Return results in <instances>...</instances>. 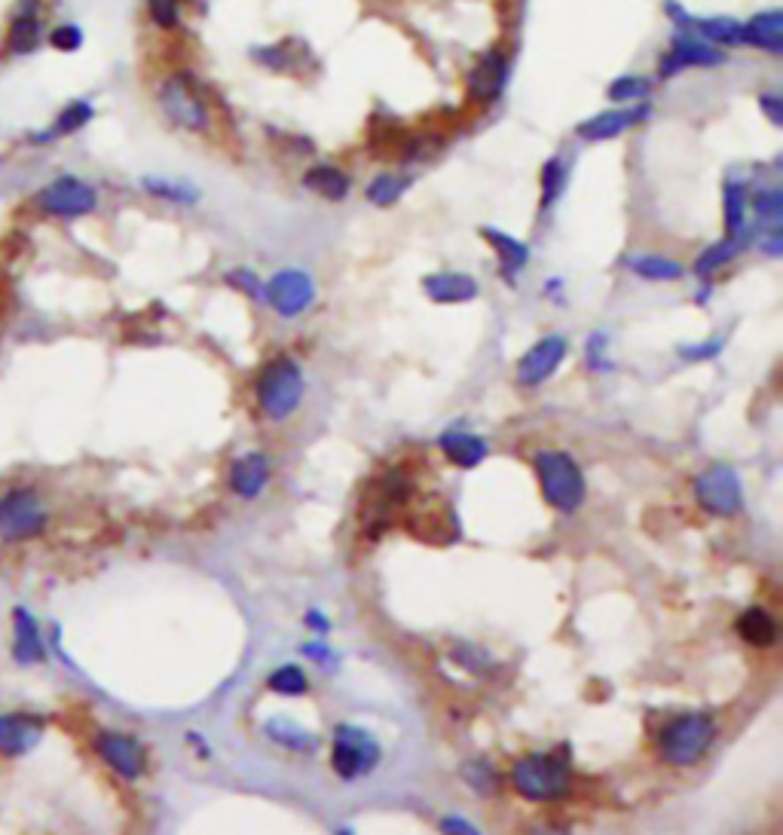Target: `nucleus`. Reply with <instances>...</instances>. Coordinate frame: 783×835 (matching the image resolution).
<instances>
[{"instance_id":"e433bc0d","label":"nucleus","mask_w":783,"mask_h":835,"mask_svg":"<svg viewBox=\"0 0 783 835\" xmlns=\"http://www.w3.org/2000/svg\"><path fill=\"white\" fill-rule=\"evenodd\" d=\"M563 184H567V166H563V159H548L545 166H542V205L545 208H551L557 196L563 193Z\"/></svg>"},{"instance_id":"c03bdc74","label":"nucleus","mask_w":783,"mask_h":835,"mask_svg":"<svg viewBox=\"0 0 783 835\" xmlns=\"http://www.w3.org/2000/svg\"><path fill=\"white\" fill-rule=\"evenodd\" d=\"M722 353V341H707L704 346H683L679 356L683 358H713Z\"/></svg>"},{"instance_id":"5701e85b","label":"nucleus","mask_w":783,"mask_h":835,"mask_svg":"<svg viewBox=\"0 0 783 835\" xmlns=\"http://www.w3.org/2000/svg\"><path fill=\"white\" fill-rule=\"evenodd\" d=\"M686 32H695L698 37H704L707 44L713 47H740L744 44V22H735L728 16H710V19H689Z\"/></svg>"},{"instance_id":"cd10ccee","label":"nucleus","mask_w":783,"mask_h":835,"mask_svg":"<svg viewBox=\"0 0 783 835\" xmlns=\"http://www.w3.org/2000/svg\"><path fill=\"white\" fill-rule=\"evenodd\" d=\"M737 634L744 636L750 646H771V643H778V621L768 616L766 609H759V606H752L747 612H740V619H737Z\"/></svg>"},{"instance_id":"423d86ee","label":"nucleus","mask_w":783,"mask_h":835,"mask_svg":"<svg viewBox=\"0 0 783 835\" xmlns=\"http://www.w3.org/2000/svg\"><path fill=\"white\" fill-rule=\"evenodd\" d=\"M159 108L169 117L171 123L181 126L187 132H205L212 126V114L205 98L197 90L193 77L187 74H171L159 86Z\"/></svg>"},{"instance_id":"2eb2a0df","label":"nucleus","mask_w":783,"mask_h":835,"mask_svg":"<svg viewBox=\"0 0 783 835\" xmlns=\"http://www.w3.org/2000/svg\"><path fill=\"white\" fill-rule=\"evenodd\" d=\"M44 738V719L34 713H3L0 716V756L19 759L32 753Z\"/></svg>"},{"instance_id":"4be33fe9","label":"nucleus","mask_w":783,"mask_h":835,"mask_svg":"<svg viewBox=\"0 0 783 835\" xmlns=\"http://www.w3.org/2000/svg\"><path fill=\"white\" fill-rule=\"evenodd\" d=\"M438 448L444 450V456L453 465H460V468H475L487 460V444H484V438H477V434H465V432H447L438 438Z\"/></svg>"},{"instance_id":"f8f14e48","label":"nucleus","mask_w":783,"mask_h":835,"mask_svg":"<svg viewBox=\"0 0 783 835\" xmlns=\"http://www.w3.org/2000/svg\"><path fill=\"white\" fill-rule=\"evenodd\" d=\"M263 300H270V307L294 319L300 312H307L316 300V285L304 270H278L276 276L270 278V285L263 288Z\"/></svg>"},{"instance_id":"de8ad7c7","label":"nucleus","mask_w":783,"mask_h":835,"mask_svg":"<svg viewBox=\"0 0 783 835\" xmlns=\"http://www.w3.org/2000/svg\"><path fill=\"white\" fill-rule=\"evenodd\" d=\"M304 652H307V655H312V658H319L322 665H328V661H334V652L328 649L324 643H309V646H304Z\"/></svg>"},{"instance_id":"79ce46f5","label":"nucleus","mask_w":783,"mask_h":835,"mask_svg":"<svg viewBox=\"0 0 783 835\" xmlns=\"http://www.w3.org/2000/svg\"><path fill=\"white\" fill-rule=\"evenodd\" d=\"M759 108L766 114L771 126H783V98L778 93L759 95Z\"/></svg>"},{"instance_id":"0eeeda50","label":"nucleus","mask_w":783,"mask_h":835,"mask_svg":"<svg viewBox=\"0 0 783 835\" xmlns=\"http://www.w3.org/2000/svg\"><path fill=\"white\" fill-rule=\"evenodd\" d=\"M380 743L373 741V735L358 726H337L334 728V772L343 780H358L380 765Z\"/></svg>"},{"instance_id":"4468645a","label":"nucleus","mask_w":783,"mask_h":835,"mask_svg":"<svg viewBox=\"0 0 783 835\" xmlns=\"http://www.w3.org/2000/svg\"><path fill=\"white\" fill-rule=\"evenodd\" d=\"M567 353H569L567 337H560V334L542 337V341H538L536 346L521 358V365H518V383L526 389L542 386V383H545V380L560 368V361L567 358Z\"/></svg>"},{"instance_id":"ea45409f","label":"nucleus","mask_w":783,"mask_h":835,"mask_svg":"<svg viewBox=\"0 0 783 835\" xmlns=\"http://www.w3.org/2000/svg\"><path fill=\"white\" fill-rule=\"evenodd\" d=\"M254 62L266 64L273 71H285L292 64V56L285 52V47H258L254 49Z\"/></svg>"},{"instance_id":"412c9836","label":"nucleus","mask_w":783,"mask_h":835,"mask_svg":"<svg viewBox=\"0 0 783 835\" xmlns=\"http://www.w3.org/2000/svg\"><path fill=\"white\" fill-rule=\"evenodd\" d=\"M44 40V25H40V13H34L32 3L22 7L16 13V19L10 22L7 28V52L13 56H28L34 49L40 47Z\"/></svg>"},{"instance_id":"6ab92c4d","label":"nucleus","mask_w":783,"mask_h":835,"mask_svg":"<svg viewBox=\"0 0 783 835\" xmlns=\"http://www.w3.org/2000/svg\"><path fill=\"white\" fill-rule=\"evenodd\" d=\"M423 288L435 303H465L477 297V282L465 273H435L423 278Z\"/></svg>"},{"instance_id":"a19ab883","label":"nucleus","mask_w":783,"mask_h":835,"mask_svg":"<svg viewBox=\"0 0 783 835\" xmlns=\"http://www.w3.org/2000/svg\"><path fill=\"white\" fill-rule=\"evenodd\" d=\"M227 282L230 285H236V288H242L246 295L251 297H258V300H263V285H261V278L254 276L251 270H233V273H227Z\"/></svg>"},{"instance_id":"c756f323","label":"nucleus","mask_w":783,"mask_h":835,"mask_svg":"<svg viewBox=\"0 0 783 835\" xmlns=\"http://www.w3.org/2000/svg\"><path fill=\"white\" fill-rule=\"evenodd\" d=\"M628 266L637 276L649 278V282H676V278H683V263L667 261V258H659V254L630 258Z\"/></svg>"},{"instance_id":"a878e982","label":"nucleus","mask_w":783,"mask_h":835,"mask_svg":"<svg viewBox=\"0 0 783 835\" xmlns=\"http://www.w3.org/2000/svg\"><path fill=\"white\" fill-rule=\"evenodd\" d=\"M304 184H307L312 193L324 196V200L340 202L349 196L353 181H349V175L340 171L337 166H316V169H309L307 175H304Z\"/></svg>"},{"instance_id":"bb28decb","label":"nucleus","mask_w":783,"mask_h":835,"mask_svg":"<svg viewBox=\"0 0 783 835\" xmlns=\"http://www.w3.org/2000/svg\"><path fill=\"white\" fill-rule=\"evenodd\" d=\"M93 117H95V108L90 105V102H83V98H80V102H71V105L56 117V123L49 126V132H44V135H32V141H37V144H47V141L74 135V132H80L86 123H93Z\"/></svg>"},{"instance_id":"aec40b11","label":"nucleus","mask_w":783,"mask_h":835,"mask_svg":"<svg viewBox=\"0 0 783 835\" xmlns=\"http://www.w3.org/2000/svg\"><path fill=\"white\" fill-rule=\"evenodd\" d=\"M266 480H270V463H266L263 453H246V456H239V460L233 463L230 487L239 496H246V499L261 496Z\"/></svg>"},{"instance_id":"1a4fd4ad","label":"nucleus","mask_w":783,"mask_h":835,"mask_svg":"<svg viewBox=\"0 0 783 835\" xmlns=\"http://www.w3.org/2000/svg\"><path fill=\"white\" fill-rule=\"evenodd\" d=\"M34 205L49 217H83L95 212L98 205V193H95L93 184L80 181L74 175H62L56 181H49L37 196H34Z\"/></svg>"},{"instance_id":"f03ea898","label":"nucleus","mask_w":783,"mask_h":835,"mask_svg":"<svg viewBox=\"0 0 783 835\" xmlns=\"http://www.w3.org/2000/svg\"><path fill=\"white\" fill-rule=\"evenodd\" d=\"M716 741V723L707 713H683L661 728L659 753L671 765H695Z\"/></svg>"},{"instance_id":"9b49d317","label":"nucleus","mask_w":783,"mask_h":835,"mask_svg":"<svg viewBox=\"0 0 783 835\" xmlns=\"http://www.w3.org/2000/svg\"><path fill=\"white\" fill-rule=\"evenodd\" d=\"M95 753L108 765L110 772H117L123 780H139L147 768V750L135 735L126 731H102L95 738Z\"/></svg>"},{"instance_id":"7ed1b4c3","label":"nucleus","mask_w":783,"mask_h":835,"mask_svg":"<svg viewBox=\"0 0 783 835\" xmlns=\"http://www.w3.org/2000/svg\"><path fill=\"white\" fill-rule=\"evenodd\" d=\"M536 475L542 484V496L551 509L572 514L582 509L584 502V478L582 468L576 465V460L569 453L560 450H542L536 460Z\"/></svg>"},{"instance_id":"f3484780","label":"nucleus","mask_w":783,"mask_h":835,"mask_svg":"<svg viewBox=\"0 0 783 835\" xmlns=\"http://www.w3.org/2000/svg\"><path fill=\"white\" fill-rule=\"evenodd\" d=\"M13 658L19 665H40L47 661V646L34 616L25 606L13 609Z\"/></svg>"},{"instance_id":"393cba45","label":"nucleus","mask_w":783,"mask_h":835,"mask_svg":"<svg viewBox=\"0 0 783 835\" xmlns=\"http://www.w3.org/2000/svg\"><path fill=\"white\" fill-rule=\"evenodd\" d=\"M481 236L496 248V254H499V266H502V273H506L508 282H511V276H514L518 270H523L526 261H530V248L523 246L521 239H514V236H508V232L502 230H493V227H484Z\"/></svg>"},{"instance_id":"72a5a7b5","label":"nucleus","mask_w":783,"mask_h":835,"mask_svg":"<svg viewBox=\"0 0 783 835\" xmlns=\"http://www.w3.org/2000/svg\"><path fill=\"white\" fill-rule=\"evenodd\" d=\"M752 208L759 220L766 224V230H781L783 224V193L778 187H768V190H759L752 196Z\"/></svg>"},{"instance_id":"c9c22d12","label":"nucleus","mask_w":783,"mask_h":835,"mask_svg":"<svg viewBox=\"0 0 783 835\" xmlns=\"http://www.w3.org/2000/svg\"><path fill=\"white\" fill-rule=\"evenodd\" d=\"M649 95H652V83L645 77H633V74L613 80L609 90H606V98L618 102V105H625V102H645Z\"/></svg>"},{"instance_id":"f704fd0d","label":"nucleus","mask_w":783,"mask_h":835,"mask_svg":"<svg viewBox=\"0 0 783 835\" xmlns=\"http://www.w3.org/2000/svg\"><path fill=\"white\" fill-rule=\"evenodd\" d=\"M266 685H270L276 695L294 697V695H307L309 692L307 673L294 665H285V667H278V670H273V673H270V680H266Z\"/></svg>"},{"instance_id":"ddd939ff","label":"nucleus","mask_w":783,"mask_h":835,"mask_svg":"<svg viewBox=\"0 0 783 835\" xmlns=\"http://www.w3.org/2000/svg\"><path fill=\"white\" fill-rule=\"evenodd\" d=\"M508 74H511V59L502 49H490L475 62V68L465 77V90L475 105H493L499 95L506 93Z\"/></svg>"},{"instance_id":"2f4dec72","label":"nucleus","mask_w":783,"mask_h":835,"mask_svg":"<svg viewBox=\"0 0 783 835\" xmlns=\"http://www.w3.org/2000/svg\"><path fill=\"white\" fill-rule=\"evenodd\" d=\"M141 187L156 196V200H166V202H178V205H193V202L200 200V190L197 187L185 184V181H169V178H144Z\"/></svg>"},{"instance_id":"b1692460","label":"nucleus","mask_w":783,"mask_h":835,"mask_svg":"<svg viewBox=\"0 0 783 835\" xmlns=\"http://www.w3.org/2000/svg\"><path fill=\"white\" fill-rule=\"evenodd\" d=\"M266 738L270 741H276L278 747H285V750H294V753H316L319 750V738L307 731L304 726H297L292 719H285V716H273V719H266Z\"/></svg>"},{"instance_id":"58836bf2","label":"nucleus","mask_w":783,"mask_h":835,"mask_svg":"<svg viewBox=\"0 0 783 835\" xmlns=\"http://www.w3.org/2000/svg\"><path fill=\"white\" fill-rule=\"evenodd\" d=\"M49 44L59 52H78L83 47V32H80V25H59L49 34Z\"/></svg>"},{"instance_id":"a18cd8bd","label":"nucleus","mask_w":783,"mask_h":835,"mask_svg":"<svg viewBox=\"0 0 783 835\" xmlns=\"http://www.w3.org/2000/svg\"><path fill=\"white\" fill-rule=\"evenodd\" d=\"M307 624H309V628H312V631H316V634H319V636H324V634H328V631H331V621L324 619V616H322V612H319V609H309V612H307Z\"/></svg>"},{"instance_id":"dca6fc26","label":"nucleus","mask_w":783,"mask_h":835,"mask_svg":"<svg viewBox=\"0 0 783 835\" xmlns=\"http://www.w3.org/2000/svg\"><path fill=\"white\" fill-rule=\"evenodd\" d=\"M649 117V105H633V108H609L597 114V117H591V120H584L579 126V135L584 141H609L618 139V135H625L628 129L633 126H640Z\"/></svg>"},{"instance_id":"49530a36","label":"nucleus","mask_w":783,"mask_h":835,"mask_svg":"<svg viewBox=\"0 0 783 835\" xmlns=\"http://www.w3.org/2000/svg\"><path fill=\"white\" fill-rule=\"evenodd\" d=\"M441 830L444 833H477L475 826L468 823V820H460V818H447L441 820Z\"/></svg>"},{"instance_id":"37998d69","label":"nucleus","mask_w":783,"mask_h":835,"mask_svg":"<svg viewBox=\"0 0 783 835\" xmlns=\"http://www.w3.org/2000/svg\"><path fill=\"white\" fill-rule=\"evenodd\" d=\"M603 346H606V343H603V334H597L594 341L588 343V349H584V356H588V365H591L594 371H609V368H613V365H609V361L603 358Z\"/></svg>"},{"instance_id":"6e6552de","label":"nucleus","mask_w":783,"mask_h":835,"mask_svg":"<svg viewBox=\"0 0 783 835\" xmlns=\"http://www.w3.org/2000/svg\"><path fill=\"white\" fill-rule=\"evenodd\" d=\"M695 499L698 505L720 517H735L744 509V487L735 468L728 465H710L695 478Z\"/></svg>"},{"instance_id":"39448f33","label":"nucleus","mask_w":783,"mask_h":835,"mask_svg":"<svg viewBox=\"0 0 783 835\" xmlns=\"http://www.w3.org/2000/svg\"><path fill=\"white\" fill-rule=\"evenodd\" d=\"M49 514L32 487H16L0 496V539L25 541L47 529Z\"/></svg>"},{"instance_id":"473e14b6","label":"nucleus","mask_w":783,"mask_h":835,"mask_svg":"<svg viewBox=\"0 0 783 835\" xmlns=\"http://www.w3.org/2000/svg\"><path fill=\"white\" fill-rule=\"evenodd\" d=\"M407 187H411V178H404V175H377L368 184V200L385 208V205H395Z\"/></svg>"},{"instance_id":"a211bd4d","label":"nucleus","mask_w":783,"mask_h":835,"mask_svg":"<svg viewBox=\"0 0 783 835\" xmlns=\"http://www.w3.org/2000/svg\"><path fill=\"white\" fill-rule=\"evenodd\" d=\"M744 44L768 52V56H781L783 52V16L781 10H766L750 22H744Z\"/></svg>"},{"instance_id":"c85d7f7f","label":"nucleus","mask_w":783,"mask_h":835,"mask_svg":"<svg viewBox=\"0 0 783 835\" xmlns=\"http://www.w3.org/2000/svg\"><path fill=\"white\" fill-rule=\"evenodd\" d=\"M725 230H728V236L750 239V227H747V187L740 184V181H728L725 184Z\"/></svg>"},{"instance_id":"f257e3e1","label":"nucleus","mask_w":783,"mask_h":835,"mask_svg":"<svg viewBox=\"0 0 783 835\" xmlns=\"http://www.w3.org/2000/svg\"><path fill=\"white\" fill-rule=\"evenodd\" d=\"M511 784L530 802H557L572 789V772L560 753H533L514 762Z\"/></svg>"},{"instance_id":"7c9ffc66","label":"nucleus","mask_w":783,"mask_h":835,"mask_svg":"<svg viewBox=\"0 0 783 835\" xmlns=\"http://www.w3.org/2000/svg\"><path fill=\"white\" fill-rule=\"evenodd\" d=\"M747 242H750V239H740V236H728V239H725V242H720V246H710L704 251V254L698 258V263H695V273H698V276H701V278H707V276H710V273H713V270H720L722 263L735 261L737 254H740V251L747 248Z\"/></svg>"},{"instance_id":"9d476101","label":"nucleus","mask_w":783,"mask_h":835,"mask_svg":"<svg viewBox=\"0 0 783 835\" xmlns=\"http://www.w3.org/2000/svg\"><path fill=\"white\" fill-rule=\"evenodd\" d=\"M716 64H725V52L720 47L707 44L704 37H698L695 32L679 28L671 40V49L661 56L659 77L671 80L686 68H716Z\"/></svg>"},{"instance_id":"4c0bfd02","label":"nucleus","mask_w":783,"mask_h":835,"mask_svg":"<svg viewBox=\"0 0 783 835\" xmlns=\"http://www.w3.org/2000/svg\"><path fill=\"white\" fill-rule=\"evenodd\" d=\"M151 22L163 32H175L181 25V0H147Z\"/></svg>"},{"instance_id":"20e7f679","label":"nucleus","mask_w":783,"mask_h":835,"mask_svg":"<svg viewBox=\"0 0 783 835\" xmlns=\"http://www.w3.org/2000/svg\"><path fill=\"white\" fill-rule=\"evenodd\" d=\"M304 371L292 358L270 361L258 377V402L270 419H288L304 402Z\"/></svg>"}]
</instances>
